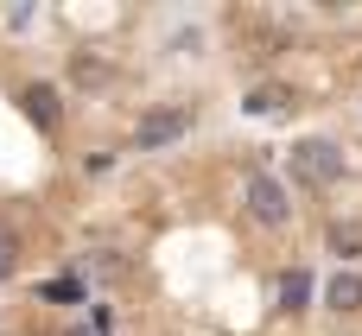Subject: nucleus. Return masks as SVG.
Instances as JSON below:
<instances>
[{"mask_svg": "<svg viewBox=\"0 0 362 336\" xmlns=\"http://www.w3.org/2000/svg\"><path fill=\"white\" fill-rule=\"evenodd\" d=\"M248 216H255V222H267V229H280V222L293 216V203H286L280 178H267V172H255V178H248Z\"/></svg>", "mask_w": 362, "mask_h": 336, "instance_id": "7ed1b4c3", "label": "nucleus"}, {"mask_svg": "<svg viewBox=\"0 0 362 336\" xmlns=\"http://www.w3.org/2000/svg\"><path fill=\"white\" fill-rule=\"evenodd\" d=\"M331 254L356 260V254H362V222H331Z\"/></svg>", "mask_w": 362, "mask_h": 336, "instance_id": "0eeeda50", "label": "nucleus"}, {"mask_svg": "<svg viewBox=\"0 0 362 336\" xmlns=\"http://www.w3.org/2000/svg\"><path fill=\"white\" fill-rule=\"evenodd\" d=\"M286 165H293V178H299L305 191H325V184L344 178V146H331V140H299V146L286 152Z\"/></svg>", "mask_w": 362, "mask_h": 336, "instance_id": "f257e3e1", "label": "nucleus"}, {"mask_svg": "<svg viewBox=\"0 0 362 336\" xmlns=\"http://www.w3.org/2000/svg\"><path fill=\"white\" fill-rule=\"evenodd\" d=\"M325 305H331L337 318L362 311V273H331V286H325Z\"/></svg>", "mask_w": 362, "mask_h": 336, "instance_id": "39448f33", "label": "nucleus"}, {"mask_svg": "<svg viewBox=\"0 0 362 336\" xmlns=\"http://www.w3.org/2000/svg\"><path fill=\"white\" fill-rule=\"evenodd\" d=\"M280 299H286V311H305V305H312V280L293 267V273L280 280Z\"/></svg>", "mask_w": 362, "mask_h": 336, "instance_id": "6e6552de", "label": "nucleus"}, {"mask_svg": "<svg viewBox=\"0 0 362 336\" xmlns=\"http://www.w3.org/2000/svg\"><path fill=\"white\" fill-rule=\"evenodd\" d=\"M185 133H191V108L178 102V108H153V114H140V127H134V146H140V152H159V146L185 140Z\"/></svg>", "mask_w": 362, "mask_h": 336, "instance_id": "f03ea898", "label": "nucleus"}, {"mask_svg": "<svg viewBox=\"0 0 362 336\" xmlns=\"http://www.w3.org/2000/svg\"><path fill=\"white\" fill-rule=\"evenodd\" d=\"M76 336H95V330H76Z\"/></svg>", "mask_w": 362, "mask_h": 336, "instance_id": "9d476101", "label": "nucleus"}, {"mask_svg": "<svg viewBox=\"0 0 362 336\" xmlns=\"http://www.w3.org/2000/svg\"><path fill=\"white\" fill-rule=\"evenodd\" d=\"M45 299H51V305H76V299H83V280H76V273H64V280H45Z\"/></svg>", "mask_w": 362, "mask_h": 336, "instance_id": "1a4fd4ad", "label": "nucleus"}, {"mask_svg": "<svg viewBox=\"0 0 362 336\" xmlns=\"http://www.w3.org/2000/svg\"><path fill=\"white\" fill-rule=\"evenodd\" d=\"M242 108H248L255 121H286V114L299 108V95H293V83H255V89L242 95Z\"/></svg>", "mask_w": 362, "mask_h": 336, "instance_id": "20e7f679", "label": "nucleus"}, {"mask_svg": "<svg viewBox=\"0 0 362 336\" xmlns=\"http://www.w3.org/2000/svg\"><path fill=\"white\" fill-rule=\"evenodd\" d=\"M25 114H32L38 127H51V121H57V95H51L45 83H32V89H25Z\"/></svg>", "mask_w": 362, "mask_h": 336, "instance_id": "423d86ee", "label": "nucleus"}]
</instances>
